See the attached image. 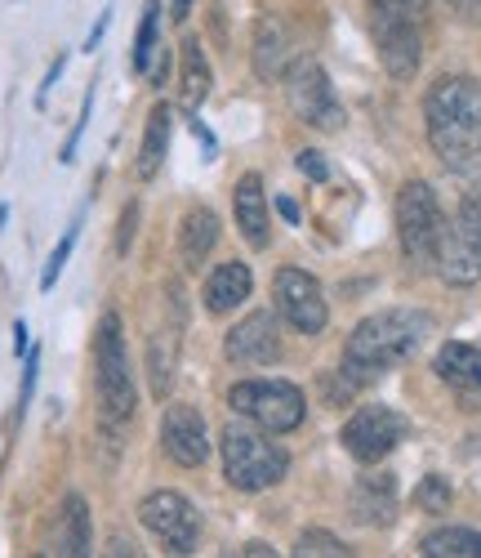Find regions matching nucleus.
<instances>
[{
    "label": "nucleus",
    "instance_id": "f257e3e1",
    "mask_svg": "<svg viewBox=\"0 0 481 558\" xmlns=\"http://www.w3.org/2000/svg\"><path fill=\"white\" fill-rule=\"evenodd\" d=\"M428 138L451 170L481 166V81L472 76H442L423 99Z\"/></svg>",
    "mask_w": 481,
    "mask_h": 558
},
{
    "label": "nucleus",
    "instance_id": "f03ea898",
    "mask_svg": "<svg viewBox=\"0 0 481 558\" xmlns=\"http://www.w3.org/2000/svg\"><path fill=\"white\" fill-rule=\"evenodd\" d=\"M428 336V317L415 308H388L366 317L344 344V376L353 385H370L383 371L406 362Z\"/></svg>",
    "mask_w": 481,
    "mask_h": 558
},
{
    "label": "nucleus",
    "instance_id": "7ed1b4c3",
    "mask_svg": "<svg viewBox=\"0 0 481 558\" xmlns=\"http://www.w3.org/2000/svg\"><path fill=\"white\" fill-rule=\"evenodd\" d=\"M370 32L379 45V59L397 81H410L423 59V19L428 0H366Z\"/></svg>",
    "mask_w": 481,
    "mask_h": 558
},
{
    "label": "nucleus",
    "instance_id": "20e7f679",
    "mask_svg": "<svg viewBox=\"0 0 481 558\" xmlns=\"http://www.w3.org/2000/svg\"><path fill=\"white\" fill-rule=\"evenodd\" d=\"M94 385H99L103 421L125 425L138 407V389H134V366L125 353V331L116 313H103L99 331H94Z\"/></svg>",
    "mask_w": 481,
    "mask_h": 558
},
{
    "label": "nucleus",
    "instance_id": "39448f33",
    "mask_svg": "<svg viewBox=\"0 0 481 558\" xmlns=\"http://www.w3.org/2000/svg\"><path fill=\"white\" fill-rule=\"evenodd\" d=\"M285 470H291V456H285L268 429L259 434L255 421L240 425L232 421L223 429V474L236 492H263V487H276L285 478Z\"/></svg>",
    "mask_w": 481,
    "mask_h": 558
},
{
    "label": "nucleus",
    "instance_id": "423d86ee",
    "mask_svg": "<svg viewBox=\"0 0 481 558\" xmlns=\"http://www.w3.org/2000/svg\"><path fill=\"white\" fill-rule=\"evenodd\" d=\"M227 407L240 421H255L268 434H291L308 415L304 389H295L291 380H240L227 389Z\"/></svg>",
    "mask_w": 481,
    "mask_h": 558
},
{
    "label": "nucleus",
    "instance_id": "0eeeda50",
    "mask_svg": "<svg viewBox=\"0 0 481 558\" xmlns=\"http://www.w3.org/2000/svg\"><path fill=\"white\" fill-rule=\"evenodd\" d=\"M442 206H437V193L428 183L410 179L402 197H397V238H402V251L415 268H432L437 264V251H442Z\"/></svg>",
    "mask_w": 481,
    "mask_h": 558
},
{
    "label": "nucleus",
    "instance_id": "6e6552de",
    "mask_svg": "<svg viewBox=\"0 0 481 558\" xmlns=\"http://www.w3.org/2000/svg\"><path fill=\"white\" fill-rule=\"evenodd\" d=\"M437 272L451 287H477L481 282V202L464 197L455 219L442 232L437 251Z\"/></svg>",
    "mask_w": 481,
    "mask_h": 558
},
{
    "label": "nucleus",
    "instance_id": "1a4fd4ad",
    "mask_svg": "<svg viewBox=\"0 0 481 558\" xmlns=\"http://www.w3.org/2000/svg\"><path fill=\"white\" fill-rule=\"evenodd\" d=\"M138 523L148 527L170 554H192V545H197V536H201L197 505H192L187 496H178V492H152L138 505Z\"/></svg>",
    "mask_w": 481,
    "mask_h": 558
},
{
    "label": "nucleus",
    "instance_id": "9d476101",
    "mask_svg": "<svg viewBox=\"0 0 481 558\" xmlns=\"http://www.w3.org/2000/svg\"><path fill=\"white\" fill-rule=\"evenodd\" d=\"M272 300L281 308V317L291 322L295 331L304 336H321L325 322H330V308H325V295H321V282L304 268H281L276 282H272Z\"/></svg>",
    "mask_w": 481,
    "mask_h": 558
},
{
    "label": "nucleus",
    "instance_id": "9b49d317",
    "mask_svg": "<svg viewBox=\"0 0 481 558\" xmlns=\"http://www.w3.org/2000/svg\"><path fill=\"white\" fill-rule=\"evenodd\" d=\"M285 95H291V108L304 125H312V130H340L344 125V108H340V99H334V85L312 59L291 68Z\"/></svg>",
    "mask_w": 481,
    "mask_h": 558
},
{
    "label": "nucleus",
    "instance_id": "f8f14e48",
    "mask_svg": "<svg viewBox=\"0 0 481 558\" xmlns=\"http://www.w3.org/2000/svg\"><path fill=\"white\" fill-rule=\"evenodd\" d=\"M402 438H406V421H402L393 407H361L353 421L344 425V447H348V456L361 460V464L383 460Z\"/></svg>",
    "mask_w": 481,
    "mask_h": 558
},
{
    "label": "nucleus",
    "instance_id": "ddd939ff",
    "mask_svg": "<svg viewBox=\"0 0 481 558\" xmlns=\"http://www.w3.org/2000/svg\"><path fill=\"white\" fill-rule=\"evenodd\" d=\"M161 447H165V456L174 464H183V470H197V464H206L210 429L201 421V411L187 407V402L165 407V415H161Z\"/></svg>",
    "mask_w": 481,
    "mask_h": 558
},
{
    "label": "nucleus",
    "instance_id": "4468645a",
    "mask_svg": "<svg viewBox=\"0 0 481 558\" xmlns=\"http://www.w3.org/2000/svg\"><path fill=\"white\" fill-rule=\"evenodd\" d=\"M223 353L232 366H268L281 357V336L272 313H250L246 322H236L223 340Z\"/></svg>",
    "mask_w": 481,
    "mask_h": 558
},
{
    "label": "nucleus",
    "instance_id": "2eb2a0df",
    "mask_svg": "<svg viewBox=\"0 0 481 558\" xmlns=\"http://www.w3.org/2000/svg\"><path fill=\"white\" fill-rule=\"evenodd\" d=\"M89 536H94V523H89V505L81 496H67L59 505V514L45 532V554H63V558H81L89 554Z\"/></svg>",
    "mask_w": 481,
    "mask_h": 558
},
{
    "label": "nucleus",
    "instance_id": "dca6fc26",
    "mask_svg": "<svg viewBox=\"0 0 481 558\" xmlns=\"http://www.w3.org/2000/svg\"><path fill=\"white\" fill-rule=\"evenodd\" d=\"M232 215H236V228L255 251H263L272 242V223H268V197H263V183L259 174H246L236 179L232 189Z\"/></svg>",
    "mask_w": 481,
    "mask_h": 558
},
{
    "label": "nucleus",
    "instance_id": "f3484780",
    "mask_svg": "<svg viewBox=\"0 0 481 558\" xmlns=\"http://www.w3.org/2000/svg\"><path fill=\"white\" fill-rule=\"evenodd\" d=\"M437 376H442V385H451L459 398L481 402V349H477V344H464V340L442 344V353H437Z\"/></svg>",
    "mask_w": 481,
    "mask_h": 558
},
{
    "label": "nucleus",
    "instance_id": "a211bd4d",
    "mask_svg": "<svg viewBox=\"0 0 481 558\" xmlns=\"http://www.w3.org/2000/svg\"><path fill=\"white\" fill-rule=\"evenodd\" d=\"M214 246H219V215L206 210V206H192L183 215V228H178V259H183V268L201 272Z\"/></svg>",
    "mask_w": 481,
    "mask_h": 558
},
{
    "label": "nucleus",
    "instance_id": "6ab92c4d",
    "mask_svg": "<svg viewBox=\"0 0 481 558\" xmlns=\"http://www.w3.org/2000/svg\"><path fill=\"white\" fill-rule=\"evenodd\" d=\"M295 63V36L281 19H263L259 32H255V68L263 81H276L285 76Z\"/></svg>",
    "mask_w": 481,
    "mask_h": 558
},
{
    "label": "nucleus",
    "instance_id": "aec40b11",
    "mask_svg": "<svg viewBox=\"0 0 481 558\" xmlns=\"http://www.w3.org/2000/svg\"><path fill=\"white\" fill-rule=\"evenodd\" d=\"M353 514L361 523H370V527L393 523V514H397V483H393V474H366L353 487Z\"/></svg>",
    "mask_w": 481,
    "mask_h": 558
},
{
    "label": "nucleus",
    "instance_id": "412c9836",
    "mask_svg": "<svg viewBox=\"0 0 481 558\" xmlns=\"http://www.w3.org/2000/svg\"><path fill=\"white\" fill-rule=\"evenodd\" d=\"M250 291H255L250 264L227 259V264H219V268L206 277V308H210V313H232L240 300H250Z\"/></svg>",
    "mask_w": 481,
    "mask_h": 558
},
{
    "label": "nucleus",
    "instance_id": "4be33fe9",
    "mask_svg": "<svg viewBox=\"0 0 481 558\" xmlns=\"http://www.w3.org/2000/svg\"><path fill=\"white\" fill-rule=\"evenodd\" d=\"M165 153H170V108H165V104H157V108L148 112V130H143L134 174H138V179H152V174L161 170Z\"/></svg>",
    "mask_w": 481,
    "mask_h": 558
},
{
    "label": "nucleus",
    "instance_id": "5701e85b",
    "mask_svg": "<svg viewBox=\"0 0 481 558\" xmlns=\"http://www.w3.org/2000/svg\"><path fill=\"white\" fill-rule=\"evenodd\" d=\"M210 95V63L201 54V40H183V76H178V104L197 112Z\"/></svg>",
    "mask_w": 481,
    "mask_h": 558
},
{
    "label": "nucleus",
    "instance_id": "b1692460",
    "mask_svg": "<svg viewBox=\"0 0 481 558\" xmlns=\"http://www.w3.org/2000/svg\"><path fill=\"white\" fill-rule=\"evenodd\" d=\"M419 554H428V558H481V532L442 527V532L419 541Z\"/></svg>",
    "mask_w": 481,
    "mask_h": 558
},
{
    "label": "nucleus",
    "instance_id": "393cba45",
    "mask_svg": "<svg viewBox=\"0 0 481 558\" xmlns=\"http://www.w3.org/2000/svg\"><path fill=\"white\" fill-rule=\"evenodd\" d=\"M157 19H161V10H157V0L148 5V14H143V27H138V36H134V54H130V68L134 72H148V63H152V45H157Z\"/></svg>",
    "mask_w": 481,
    "mask_h": 558
},
{
    "label": "nucleus",
    "instance_id": "a878e982",
    "mask_svg": "<svg viewBox=\"0 0 481 558\" xmlns=\"http://www.w3.org/2000/svg\"><path fill=\"white\" fill-rule=\"evenodd\" d=\"M295 554H299V558H344L348 545H344L340 536H330V532H304V536L295 541Z\"/></svg>",
    "mask_w": 481,
    "mask_h": 558
},
{
    "label": "nucleus",
    "instance_id": "bb28decb",
    "mask_svg": "<svg viewBox=\"0 0 481 558\" xmlns=\"http://www.w3.org/2000/svg\"><path fill=\"white\" fill-rule=\"evenodd\" d=\"M415 500H419V509H432V514H442V509L451 505V487H446V478H442V474H428V478L419 483Z\"/></svg>",
    "mask_w": 481,
    "mask_h": 558
},
{
    "label": "nucleus",
    "instance_id": "cd10ccee",
    "mask_svg": "<svg viewBox=\"0 0 481 558\" xmlns=\"http://www.w3.org/2000/svg\"><path fill=\"white\" fill-rule=\"evenodd\" d=\"M72 246H76V228H67V238L54 246V255H50V264H45V277H40V291H50L54 282H59V272H63V264H67V255H72Z\"/></svg>",
    "mask_w": 481,
    "mask_h": 558
},
{
    "label": "nucleus",
    "instance_id": "c85d7f7f",
    "mask_svg": "<svg viewBox=\"0 0 481 558\" xmlns=\"http://www.w3.org/2000/svg\"><path fill=\"white\" fill-rule=\"evenodd\" d=\"M134 223H138V206H125V215H121V238H116V251H121V255L130 251V238H134Z\"/></svg>",
    "mask_w": 481,
    "mask_h": 558
},
{
    "label": "nucleus",
    "instance_id": "c756f323",
    "mask_svg": "<svg viewBox=\"0 0 481 558\" xmlns=\"http://www.w3.org/2000/svg\"><path fill=\"white\" fill-rule=\"evenodd\" d=\"M299 170H304L308 179H325V174H330V170H325V161H321V153H312V148H308V153H299Z\"/></svg>",
    "mask_w": 481,
    "mask_h": 558
},
{
    "label": "nucleus",
    "instance_id": "7c9ffc66",
    "mask_svg": "<svg viewBox=\"0 0 481 558\" xmlns=\"http://www.w3.org/2000/svg\"><path fill=\"white\" fill-rule=\"evenodd\" d=\"M451 10L464 14V19H472V23H481V0H451Z\"/></svg>",
    "mask_w": 481,
    "mask_h": 558
},
{
    "label": "nucleus",
    "instance_id": "2f4dec72",
    "mask_svg": "<svg viewBox=\"0 0 481 558\" xmlns=\"http://www.w3.org/2000/svg\"><path fill=\"white\" fill-rule=\"evenodd\" d=\"M36 362H40V357H36V349H32V353H27V376H23V407H27L32 385H36Z\"/></svg>",
    "mask_w": 481,
    "mask_h": 558
},
{
    "label": "nucleus",
    "instance_id": "473e14b6",
    "mask_svg": "<svg viewBox=\"0 0 481 558\" xmlns=\"http://www.w3.org/2000/svg\"><path fill=\"white\" fill-rule=\"evenodd\" d=\"M108 23H112V10H108V14H99V23H94V32H89V45H85V50H99V36L108 32Z\"/></svg>",
    "mask_w": 481,
    "mask_h": 558
},
{
    "label": "nucleus",
    "instance_id": "72a5a7b5",
    "mask_svg": "<svg viewBox=\"0 0 481 558\" xmlns=\"http://www.w3.org/2000/svg\"><path fill=\"white\" fill-rule=\"evenodd\" d=\"M276 210H281V215H285V219H291V223H295V219H299V206H295V202H291V197H276Z\"/></svg>",
    "mask_w": 481,
    "mask_h": 558
},
{
    "label": "nucleus",
    "instance_id": "f704fd0d",
    "mask_svg": "<svg viewBox=\"0 0 481 558\" xmlns=\"http://www.w3.org/2000/svg\"><path fill=\"white\" fill-rule=\"evenodd\" d=\"M187 10H192V0H174V5H170V19H178V23H183V19H187Z\"/></svg>",
    "mask_w": 481,
    "mask_h": 558
},
{
    "label": "nucleus",
    "instance_id": "c9c22d12",
    "mask_svg": "<svg viewBox=\"0 0 481 558\" xmlns=\"http://www.w3.org/2000/svg\"><path fill=\"white\" fill-rule=\"evenodd\" d=\"M14 336H18V340H14V353H27V327H23V322L14 327Z\"/></svg>",
    "mask_w": 481,
    "mask_h": 558
},
{
    "label": "nucleus",
    "instance_id": "e433bc0d",
    "mask_svg": "<svg viewBox=\"0 0 481 558\" xmlns=\"http://www.w3.org/2000/svg\"><path fill=\"white\" fill-rule=\"evenodd\" d=\"M240 554H250V558H263V554H276V549H268V545H259V541H255V545H246Z\"/></svg>",
    "mask_w": 481,
    "mask_h": 558
}]
</instances>
